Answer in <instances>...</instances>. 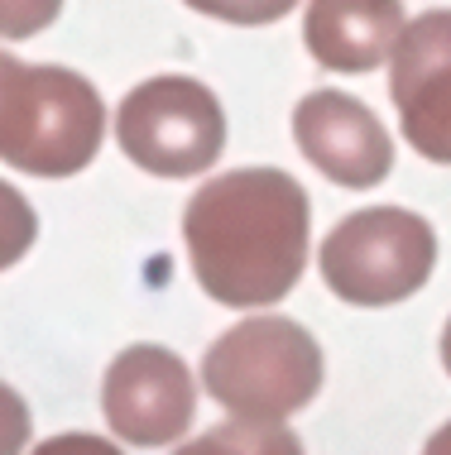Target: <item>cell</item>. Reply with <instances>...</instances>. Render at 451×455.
<instances>
[{
    "instance_id": "1",
    "label": "cell",
    "mask_w": 451,
    "mask_h": 455,
    "mask_svg": "<svg viewBox=\"0 0 451 455\" xmlns=\"http://www.w3.org/2000/svg\"><path fill=\"white\" fill-rule=\"evenodd\" d=\"M312 202L284 168H236L192 192L182 240L202 292L226 307H274L308 268Z\"/></svg>"
},
{
    "instance_id": "2",
    "label": "cell",
    "mask_w": 451,
    "mask_h": 455,
    "mask_svg": "<svg viewBox=\"0 0 451 455\" xmlns=\"http://www.w3.org/2000/svg\"><path fill=\"white\" fill-rule=\"evenodd\" d=\"M106 140V106L82 72L0 53V158L34 178H72Z\"/></svg>"
},
{
    "instance_id": "3",
    "label": "cell",
    "mask_w": 451,
    "mask_h": 455,
    "mask_svg": "<svg viewBox=\"0 0 451 455\" xmlns=\"http://www.w3.org/2000/svg\"><path fill=\"white\" fill-rule=\"evenodd\" d=\"M202 384L226 412L284 422L322 388V350L288 316H250L230 326L202 360Z\"/></svg>"
},
{
    "instance_id": "4",
    "label": "cell",
    "mask_w": 451,
    "mask_h": 455,
    "mask_svg": "<svg viewBox=\"0 0 451 455\" xmlns=\"http://www.w3.org/2000/svg\"><path fill=\"white\" fill-rule=\"evenodd\" d=\"M437 235L418 212L370 206L322 240V278L350 307H394L432 278Z\"/></svg>"
},
{
    "instance_id": "5",
    "label": "cell",
    "mask_w": 451,
    "mask_h": 455,
    "mask_svg": "<svg viewBox=\"0 0 451 455\" xmlns=\"http://www.w3.org/2000/svg\"><path fill=\"white\" fill-rule=\"evenodd\" d=\"M116 144L154 178H192L221 158L226 116L212 87L192 77H149L120 101Z\"/></svg>"
},
{
    "instance_id": "6",
    "label": "cell",
    "mask_w": 451,
    "mask_h": 455,
    "mask_svg": "<svg viewBox=\"0 0 451 455\" xmlns=\"http://www.w3.org/2000/svg\"><path fill=\"white\" fill-rule=\"evenodd\" d=\"M101 412L111 432L130 446H168L192 427L197 384L188 364L164 346L120 350L101 384Z\"/></svg>"
},
{
    "instance_id": "7",
    "label": "cell",
    "mask_w": 451,
    "mask_h": 455,
    "mask_svg": "<svg viewBox=\"0 0 451 455\" xmlns=\"http://www.w3.org/2000/svg\"><path fill=\"white\" fill-rule=\"evenodd\" d=\"M404 140L432 164H451V10H428L394 48V77Z\"/></svg>"
},
{
    "instance_id": "8",
    "label": "cell",
    "mask_w": 451,
    "mask_h": 455,
    "mask_svg": "<svg viewBox=\"0 0 451 455\" xmlns=\"http://www.w3.org/2000/svg\"><path fill=\"white\" fill-rule=\"evenodd\" d=\"M294 140L317 173H326L336 188L350 192L380 188L394 168V144H389L380 120L370 116V106L332 87L298 101Z\"/></svg>"
},
{
    "instance_id": "9",
    "label": "cell",
    "mask_w": 451,
    "mask_h": 455,
    "mask_svg": "<svg viewBox=\"0 0 451 455\" xmlns=\"http://www.w3.org/2000/svg\"><path fill=\"white\" fill-rule=\"evenodd\" d=\"M404 0H308L302 39L326 72H374L404 39Z\"/></svg>"
},
{
    "instance_id": "10",
    "label": "cell",
    "mask_w": 451,
    "mask_h": 455,
    "mask_svg": "<svg viewBox=\"0 0 451 455\" xmlns=\"http://www.w3.org/2000/svg\"><path fill=\"white\" fill-rule=\"evenodd\" d=\"M173 455H302V441L278 422L236 417V422H221L212 432H202L197 441L178 446Z\"/></svg>"
},
{
    "instance_id": "11",
    "label": "cell",
    "mask_w": 451,
    "mask_h": 455,
    "mask_svg": "<svg viewBox=\"0 0 451 455\" xmlns=\"http://www.w3.org/2000/svg\"><path fill=\"white\" fill-rule=\"evenodd\" d=\"M34 235H39V216H34V206L24 202L20 188L0 182V274L15 268L24 254L34 250Z\"/></svg>"
},
{
    "instance_id": "12",
    "label": "cell",
    "mask_w": 451,
    "mask_h": 455,
    "mask_svg": "<svg viewBox=\"0 0 451 455\" xmlns=\"http://www.w3.org/2000/svg\"><path fill=\"white\" fill-rule=\"evenodd\" d=\"M188 5L226 24H274V20L294 15L298 0H188Z\"/></svg>"
},
{
    "instance_id": "13",
    "label": "cell",
    "mask_w": 451,
    "mask_h": 455,
    "mask_svg": "<svg viewBox=\"0 0 451 455\" xmlns=\"http://www.w3.org/2000/svg\"><path fill=\"white\" fill-rule=\"evenodd\" d=\"M63 0H0V39H34L58 20Z\"/></svg>"
},
{
    "instance_id": "14",
    "label": "cell",
    "mask_w": 451,
    "mask_h": 455,
    "mask_svg": "<svg viewBox=\"0 0 451 455\" xmlns=\"http://www.w3.org/2000/svg\"><path fill=\"white\" fill-rule=\"evenodd\" d=\"M29 446V408L10 384H0V455H20Z\"/></svg>"
},
{
    "instance_id": "15",
    "label": "cell",
    "mask_w": 451,
    "mask_h": 455,
    "mask_svg": "<svg viewBox=\"0 0 451 455\" xmlns=\"http://www.w3.org/2000/svg\"><path fill=\"white\" fill-rule=\"evenodd\" d=\"M34 455H120L106 436L92 432H68V436H48L44 446H34Z\"/></svg>"
},
{
    "instance_id": "16",
    "label": "cell",
    "mask_w": 451,
    "mask_h": 455,
    "mask_svg": "<svg viewBox=\"0 0 451 455\" xmlns=\"http://www.w3.org/2000/svg\"><path fill=\"white\" fill-rule=\"evenodd\" d=\"M423 455H451V422L437 427V432L428 436V446H423Z\"/></svg>"
},
{
    "instance_id": "17",
    "label": "cell",
    "mask_w": 451,
    "mask_h": 455,
    "mask_svg": "<svg viewBox=\"0 0 451 455\" xmlns=\"http://www.w3.org/2000/svg\"><path fill=\"white\" fill-rule=\"evenodd\" d=\"M442 364H447V374H451V316H447V326H442Z\"/></svg>"
}]
</instances>
